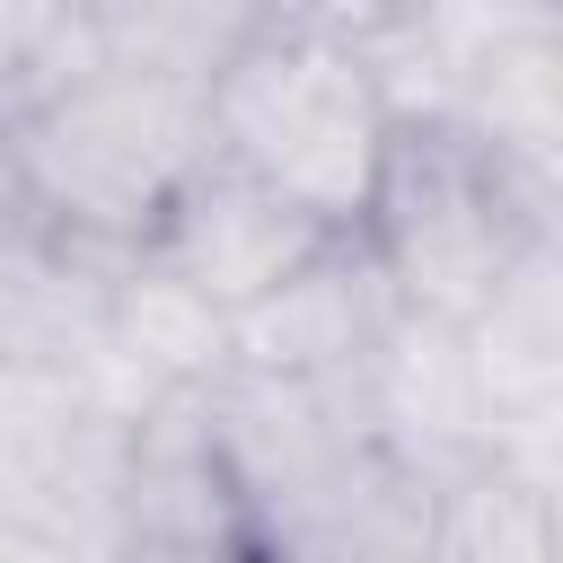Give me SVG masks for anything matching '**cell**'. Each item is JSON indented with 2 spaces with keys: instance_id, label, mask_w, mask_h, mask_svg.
<instances>
[{
  "instance_id": "obj_6",
  "label": "cell",
  "mask_w": 563,
  "mask_h": 563,
  "mask_svg": "<svg viewBox=\"0 0 563 563\" xmlns=\"http://www.w3.org/2000/svg\"><path fill=\"white\" fill-rule=\"evenodd\" d=\"M361 413L369 440L387 457H405L413 475H449L466 457H484V405H475V369L457 325L396 308L361 361Z\"/></svg>"
},
{
  "instance_id": "obj_9",
  "label": "cell",
  "mask_w": 563,
  "mask_h": 563,
  "mask_svg": "<svg viewBox=\"0 0 563 563\" xmlns=\"http://www.w3.org/2000/svg\"><path fill=\"white\" fill-rule=\"evenodd\" d=\"M264 18H273V0H62L53 62H123V70H167V79L202 88Z\"/></svg>"
},
{
  "instance_id": "obj_13",
  "label": "cell",
  "mask_w": 563,
  "mask_h": 563,
  "mask_svg": "<svg viewBox=\"0 0 563 563\" xmlns=\"http://www.w3.org/2000/svg\"><path fill=\"white\" fill-rule=\"evenodd\" d=\"M106 563H255L246 545H114Z\"/></svg>"
},
{
  "instance_id": "obj_14",
  "label": "cell",
  "mask_w": 563,
  "mask_h": 563,
  "mask_svg": "<svg viewBox=\"0 0 563 563\" xmlns=\"http://www.w3.org/2000/svg\"><path fill=\"white\" fill-rule=\"evenodd\" d=\"M0 229H26L18 220V185H9V141H0Z\"/></svg>"
},
{
  "instance_id": "obj_4",
  "label": "cell",
  "mask_w": 563,
  "mask_h": 563,
  "mask_svg": "<svg viewBox=\"0 0 563 563\" xmlns=\"http://www.w3.org/2000/svg\"><path fill=\"white\" fill-rule=\"evenodd\" d=\"M123 431H132V405L97 369L0 352V519L53 528L106 563L114 493H123Z\"/></svg>"
},
{
  "instance_id": "obj_7",
  "label": "cell",
  "mask_w": 563,
  "mask_h": 563,
  "mask_svg": "<svg viewBox=\"0 0 563 563\" xmlns=\"http://www.w3.org/2000/svg\"><path fill=\"white\" fill-rule=\"evenodd\" d=\"M387 317H396V299H387L378 264L361 255V238H334L317 264H299L282 290H264L255 308L229 317V361L290 369V378H352Z\"/></svg>"
},
{
  "instance_id": "obj_10",
  "label": "cell",
  "mask_w": 563,
  "mask_h": 563,
  "mask_svg": "<svg viewBox=\"0 0 563 563\" xmlns=\"http://www.w3.org/2000/svg\"><path fill=\"white\" fill-rule=\"evenodd\" d=\"M431 563H563L554 484L501 457H466L431 475Z\"/></svg>"
},
{
  "instance_id": "obj_11",
  "label": "cell",
  "mask_w": 563,
  "mask_h": 563,
  "mask_svg": "<svg viewBox=\"0 0 563 563\" xmlns=\"http://www.w3.org/2000/svg\"><path fill=\"white\" fill-rule=\"evenodd\" d=\"M62 53V0H0V106Z\"/></svg>"
},
{
  "instance_id": "obj_5",
  "label": "cell",
  "mask_w": 563,
  "mask_h": 563,
  "mask_svg": "<svg viewBox=\"0 0 563 563\" xmlns=\"http://www.w3.org/2000/svg\"><path fill=\"white\" fill-rule=\"evenodd\" d=\"M325 246H334L325 220H308L290 194H273V185L246 176L238 158L202 150V167L176 185V202L158 211V229L141 238L132 264H150V273H167L176 290H194L202 308L238 317V308H255L264 290H282L299 264H317Z\"/></svg>"
},
{
  "instance_id": "obj_1",
  "label": "cell",
  "mask_w": 563,
  "mask_h": 563,
  "mask_svg": "<svg viewBox=\"0 0 563 563\" xmlns=\"http://www.w3.org/2000/svg\"><path fill=\"white\" fill-rule=\"evenodd\" d=\"M18 220L79 255H141L176 185L202 167V88L123 62H53L0 106Z\"/></svg>"
},
{
  "instance_id": "obj_3",
  "label": "cell",
  "mask_w": 563,
  "mask_h": 563,
  "mask_svg": "<svg viewBox=\"0 0 563 563\" xmlns=\"http://www.w3.org/2000/svg\"><path fill=\"white\" fill-rule=\"evenodd\" d=\"M202 123H211L220 158H238L246 176L290 194L308 220L352 238L361 211H369L387 132H396V97H387L369 44L273 9L202 79Z\"/></svg>"
},
{
  "instance_id": "obj_8",
  "label": "cell",
  "mask_w": 563,
  "mask_h": 563,
  "mask_svg": "<svg viewBox=\"0 0 563 563\" xmlns=\"http://www.w3.org/2000/svg\"><path fill=\"white\" fill-rule=\"evenodd\" d=\"M255 563H431V475L378 440L246 537Z\"/></svg>"
},
{
  "instance_id": "obj_2",
  "label": "cell",
  "mask_w": 563,
  "mask_h": 563,
  "mask_svg": "<svg viewBox=\"0 0 563 563\" xmlns=\"http://www.w3.org/2000/svg\"><path fill=\"white\" fill-rule=\"evenodd\" d=\"M352 238L396 308L466 325L501 290V273L554 238V176L475 141L440 106H405Z\"/></svg>"
},
{
  "instance_id": "obj_12",
  "label": "cell",
  "mask_w": 563,
  "mask_h": 563,
  "mask_svg": "<svg viewBox=\"0 0 563 563\" xmlns=\"http://www.w3.org/2000/svg\"><path fill=\"white\" fill-rule=\"evenodd\" d=\"M0 563H97L88 545L53 537V528H26V519H0Z\"/></svg>"
}]
</instances>
